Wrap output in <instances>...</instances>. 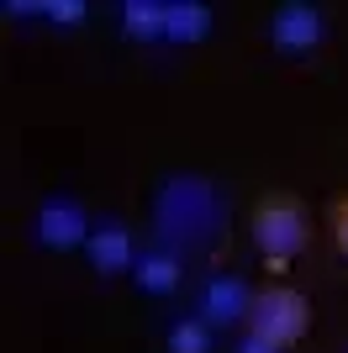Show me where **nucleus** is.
I'll return each mask as SVG.
<instances>
[{"instance_id": "obj_9", "label": "nucleus", "mask_w": 348, "mask_h": 353, "mask_svg": "<svg viewBox=\"0 0 348 353\" xmlns=\"http://www.w3.org/2000/svg\"><path fill=\"white\" fill-rule=\"evenodd\" d=\"M116 16H122V37L132 43H164L169 32V0H127Z\"/></svg>"}, {"instance_id": "obj_1", "label": "nucleus", "mask_w": 348, "mask_h": 353, "mask_svg": "<svg viewBox=\"0 0 348 353\" xmlns=\"http://www.w3.org/2000/svg\"><path fill=\"white\" fill-rule=\"evenodd\" d=\"M222 221H227V201L201 174H169L153 195V232H159V243L180 253L217 243Z\"/></svg>"}, {"instance_id": "obj_5", "label": "nucleus", "mask_w": 348, "mask_h": 353, "mask_svg": "<svg viewBox=\"0 0 348 353\" xmlns=\"http://www.w3.org/2000/svg\"><path fill=\"white\" fill-rule=\"evenodd\" d=\"M269 43L280 48V53H290V59H306V53H317L322 43H327V16L317 11V6H306V0H290V6H280V11H269Z\"/></svg>"}, {"instance_id": "obj_11", "label": "nucleus", "mask_w": 348, "mask_h": 353, "mask_svg": "<svg viewBox=\"0 0 348 353\" xmlns=\"http://www.w3.org/2000/svg\"><path fill=\"white\" fill-rule=\"evenodd\" d=\"M211 332H217V327L201 322V316H180V322L169 327L164 348L169 353H211Z\"/></svg>"}, {"instance_id": "obj_7", "label": "nucleus", "mask_w": 348, "mask_h": 353, "mask_svg": "<svg viewBox=\"0 0 348 353\" xmlns=\"http://www.w3.org/2000/svg\"><path fill=\"white\" fill-rule=\"evenodd\" d=\"M85 253H90V264L101 269V274H132V264H137V243H132V232H127V221H122V216L95 221Z\"/></svg>"}, {"instance_id": "obj_14", "label": "nucleus", "mask_w": 348, "mask_h": 353, "mask_svg": "<svg viewBox=\"0 0 348 353\" xmlns=\"http://www.w3.org/2000/svg\"><path fill=\"white\" fill-rule=\"evenodd\" d=\"M232 353H280L275 343H264V338H253V332H243V338L232 343Z\"/></svg>"}, {"instance_id": "obj_8", "label": "nucleus", "mask_w": 348, "mask_h": 353, "mask_svg": "<svg viewBox=\"0 0 348 353\" xmlns=\"http://www.w3.org/2000/svg\"><path fill=\"white\" fill-rule=\"evenodd\" d=\"M180 274H185V264H180V248H169V243H148V248H137V264H132V285L143 295H169L180 290Z\"/></svg>"}, {"instance_id": "obj_4", "label": "nucleus", "mask_w": 348, "mask_h": 353, "mask_svg": "<svg viewBox=\"0 0 348 353\" xmlns=\"http://www.w3.org/2000/svg\"><path fill=\"white\" fill-rule=\"evenodd\" d=\"M90 232H95V221H90V211L79 206L74 195H48L43 206H37V216H32V237L53 253L85 248Z\"/></svg>"}, {"instance_id": "obj_13", "label": "nucleus", "mask_w": 348, "mask_h": 353, "mask_svg": "<svg viewBox=\"0 0 348 353\" xmlns=\"http://www.w3.org/2000/svg\"><path fill=\"white\" fill-rule=\"evenodd\" d=\"M333 243H338V253L348 259V201L333 206Z\"/></svg>"}, {"instance_id": "obj_3", "label": "nucleus", "mask_w": 348, "mask_h": 353, "mask_svg": "<svg viewBox=\"0 0 348 353\" xmlns=\"http://www.w3.org/2000/svg\"><path fill=\"white\" fill-rule=\"evenodd\" d=\"M306 327H311V306H306V295L296 290V285H264V290H253L243 332L275 343V348L285 353V348H296V343L306 338Z\"/></svg>"}, {"instance_id": "obj_6", "label": "nucleus", "mask_w": 348, "mask_h": 353, "mask_svg": "<svg viewBox=\"0 0 348 353\" xmlns=\"http://www.w3.org/2000/svg\"><path fill=\"white\" fill-rule=\"evenodd\" d=\"M248 306H253V290H248L238 274H211L201 285V306L195 316L211 327H248Z\"/></svg>"}, {"instance_id": "obj_10", "label": "nucleus", "mask_w": 348, "mask_h": 353, "mask_svg": "<svg viewBox=\"0 0 348 353\" xmlns=\"http://www.w3.org/2000/svg\"><path fill=\"white\" fill-rule=\"evenodd\" d=\"M206 37H211V6H201V0H169V32H164V43L195 48Z\"/></svg>"}, {"instance_id": "obj_2", "label": "nucleus", "mask_w": 348, "mask_h": 353, "mask_svg": "<svg viewBox=\"0 0 348 353\" xmlns=\"http://www.w3.org/2000/svg\"><path fill=\"white\" fill-rule=\"evenodd\" d=\"M248 232H253L259 259L280 274V269L306 248V232H311V227H306V206H301V201H296L290 190H275V195H264L259 206H253Z\"/></svg>"}, {"instance_id": "obj_12", "label": "nucleus", "mask_w": 348, "mask_h": 353, "mask_svg": "<svg viewBox=\"0 0 348 353\" xmlns=\"http://www.w3.org/2000/svg\"><path fill=\"white\" fill-rule=\"evenodd\" d=\"M43 16L53 27H79V21H85V6H79V0H53V6H43Z\"/></svg>"}]
</instances>
